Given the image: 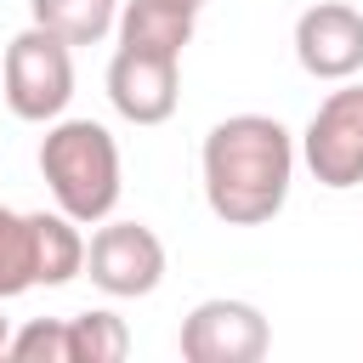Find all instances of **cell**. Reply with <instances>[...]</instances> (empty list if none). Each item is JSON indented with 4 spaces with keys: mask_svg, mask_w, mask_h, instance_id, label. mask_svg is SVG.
Masks as SVG:
<instances>
[{
    "mask_svg": "<svg viewBox=\"0 0 363 363\" xmlns=\"http://www.w3.org/2000/svg\"><path fill=\"white\" fill-rule=\"evenodd\" d=\"M295 136L272 113H227L199 147L204 204L227 227H267L295 182Z\"/></svg>",
    "mask_w": 363,
    "mask_h": 363,
    "instance_id": "cell-1",
    "label": "cell"
},
{
    "mask_svg": "<svg viewBox=\"0 0 363 363\" xmlns=\"http://www.w3.org/2000/svg\"><path fill=\"white\" fill-rule=\"evenodd\" d=\"M40 176L51 187L57 210L74 216L79 227L108 221L119 193H125L119 142L96 119H51L45 136H40Z\"/></svg>",
    "mask_w": 363,
    "mask_h": 363,
    "instance_id": "cell-2",
    "label": "cell"
},
{
    "mask_svg": "<svg viewBox=\"0 0 363 363\" xmlns=\"http://www.w3.org/2000/svg\"><path fill=\"white\" fill-rule=\"evenodd\" d=\"M0 96L23 125H51L74 102V45L28 23L0 57Z\"/></svg>",
    "mask_w": 363,
    "mask_h": 363,
    "instance_id": "cell-3",
    "label": "cell"
},
{
    "mask_svg": "<svg viewBox=\"0 0 363 363\" xmlns=\"http://www.w3.org/2000/svg\"><path fill=\"white\" fill-rule=\"evenodd\" d=\"M295 153L318 187H329V193L363 187V85L340 79V91H329L312 108Z\"/></svg>",
    "mask_w": 363,
    "mask_h": 363,
    "instance_id": "cell-4",
    "label": "cell"
},
{
    "mask_svg": "<svg viewBox=\"0 0 363 363\" xmlns=\"http://www.w3.org/2000/svg\"><path fill=\"white\" fill-rule=\"evenodd\" d=\"M85 272L102 295L113 301H136L153 295L164 284V244L147 221H96L91 244H85Z\"/></svg>",
    "mask_w": 363,
    "mask_h": 363,
    "instance_id": "cell-5",
    "label": "cell"
},
{
    "mask_svg": "<svg viewBox=\"0 0 363 363\" xmlns=\"http://www.w3.org/2000/svg\"><path fill=\"white\" fill-rule=\"evenodd\" d=\"M176 346H182L187 363H261L267 346H272V329H267L261 306L216 295V301H199L182 318Z\"/></svg>",
    "mask_w": 363,
    "mask_h": 363,
    "instance_id": "cell-6",
    "label": "cell"
},
{
    "mask_svg": "<svg viewBox=\"0 0 363 363\" xmlns=\"http://www.w3.org/2000/svg\"><path fill=\"white\" fill-rule=\"evenodd\" d=\"M108 102L130 125H164L182 102V57L119 45L108 62Z\"/></svg>",
    "mask_w": 363,
    "mask_h": 363,
    "instance_id": "cell-7",
    "label": "cell"
},
{
    "mask_svg": "<svg viewBox=\"0 0 363 363\" xmlns=\"http://www.w3.org/2000/svg\"><path fill=\"white\" fill-rule=\"evenodd\" d=\"M295 62L312 79H352L363 74V11L346 0H318L295 17Z\"/></svg>",
    "mask_w": 363,
    "mask_h": 363,
    "instance_id": "cell-8",
    "label": "cell"
},
{
    "mask_svg": "<svg viewBox=\"0 0 363 363\" xmlns=\"http://www.w3.org/2000/svg\"><path fill=\"white\" fill-rule=\"evenodd\" d=\"M193 23H199V6L187 0H119V45L130 51H164V57H182L187 40H193Z\"/></svg>",
    "mask_w": 363,
    "mask_h": 363,
    "instance_id": "cell-9",
    "label": "cell"
},
{
    "mask_svg": "<svg viewBox=\"0 0 363 363\" xmlns=\"http://www.w3.org/2000/svg\"><path fill=\"white\" fill-rule=\"evenodd\" d=\"M34 216V284L62 289L85 272V233L62 210H28Z\"/></svg>",
    "mask_w": 363,
    "mask_h": 363,
    "instance_id": "cell-10",
    "label": "cell"
},
{
    "mask_svg": "<svg viewBox=\"0 0 363 363\" xmlns=\"http://www.w3.org/2000/svg\"><path fill=\"white\" fill-rule=\"evenodd\" d=\"M28 17L68 45H96L119 23V0H28Z\"/></svg>",
    "mask_w": 363,
    "mask_h": 363,
    "instance_id": "cell-11",
    "label": "cell"
},
{
    "mask_svg": "<svg viewBox=\"0 0 363 363\" xmlns=\"http://www.w3.org/2000/svg\"><path fill=\"white\" fill-rule=\"evenodd\" d=\"M34 284V216L0 204V301H17Z\"/></svg>",
    "mask_w": 363,
    "mask_h": 363,
    "instance_id": "cell-12",
    "label": "cell"
},
{
    "mask_svg": "<svg viewBox=\"0 0 363 363\" xmlns=\"http://www.w3.org/2000/svg\"><path fill=\"white\" fill-rule=\"evenodd\" d=\"M68 352L74 363H119L130 352V329L119 312L108 306H91V312H74L68 318Z\"/></svg>",
    "mask_w": 363,
    "mask_h": 363,
    "instance_id": "cell-13",
    "label": "cell"
},
{
    "mask_svg": "<svg viewBox=\"0 0 363 363\" xmlns=\"http://www.w3.org/2000/svg\"><path fill=\"white\" fill-rule=\"evenodd\" d=\"M6 357H17V363H74V352H68V318H28L6 340Z\"/></svg>",
    "mask_w": 363,
    "mask_h": 363,
    "instance_id": "cell-14",
    "label": "cell"
},
{
    "mask_svg": "<svg viewBox=\"0 0 363 363\" xmlns=\"http://www.w3.org/2000/svg\"><path fill=\"white\" fill-rule=\"evenodd\" d=\"M6 340H11V323L0 318V357H6Z\"/></svg>",
    "mask_w": 363,
    "mask_h": 363,
    "instance_id": "cell-15",
    "label": "cell"
},
{
    "mask_svg": "<svg viewBox=\"0 0 363 363\" xmlns=\"http://www.w3.org/2000/svg\"><path fill=\"white\" fill-rule=\"evenodd\" d=\"M187 6H204V0H187Z\"/></svg>",
    "mask_w": 363,
    "mask_h": 363,
    "instance_id": "cell-16",
    "label": "cell"
}]
</instances>
